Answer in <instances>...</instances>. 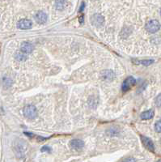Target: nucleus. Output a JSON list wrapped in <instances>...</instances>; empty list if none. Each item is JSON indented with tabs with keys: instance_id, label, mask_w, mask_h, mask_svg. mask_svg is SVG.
I'll list each match as a JSON object with an SVG mask.
<instances>
[{
	"instance_id": "1",
	"label": "nucleus",
	"mask_w": 161,
	"mask_h": 162,
	"mask_svg": "<svg viewBox=\"0 0 161 162\" xmlns=\"http://www.w3.org/2000/svg\"><path fill=\"white\" fill-rule=\"evenodd\" d=\"M24 115L28 119H34L37 116V110L33 105L26 106L24 108Z\"/></svg>"
},
{
	"instance_id": "2",
	"label": "nucleus",
	"mask_w": 161,
	"mask_h": 162,
	"mask_svg": "<svg viewBox=\"0 0 161 162\" xmlns=\"http://www.w3.org/2000/svg\"><path fill=\"white\" fill-rule=\"evenodd\" d=\"M160 22L156 20H151L147 23L146 25V29L147 32H149L150 33H155L158 32L160 29Z\"/></svg>"
},
{
	"instance_id": "3",
	"label": "nucleus",
	"mask_w": 161,
	"mask_h": 162,
	"mask_svg": "<svg viewBox=\"0 0 161 162\" xmlns=\"http://www.w3.org/2000/svg\"><path fill=\"white\" fill-rule=\"evenodd\" d=\"M91 23L96 27H101L105 25V17L101 14H94L91 17Z\"/></svg>"
},
{
	"instance_id": "4",
	"label": "nucleus",
	"mask_w": 161,
	"mask_h": 162,
	"mask_svg": "<svg viewBox=\"0 0 161 162\" xmlns=\"http://www.w3.org/2000/svg\"><path fill=\"white\" fill-rule=\"evenodd\" d=\"M136 84V80L133 76L127 77L124 82L122 83V89L123 92H126L128 90H130L133 86Z\"/></svg>"
},
{
	"instance_id": "5",
	"label": "nucleus",
	"mask_w": 161,
	"mask_h": 162,
	"mask_svg": "<svg viewBox=\"0 0 161 162\" xmlns=\"http://www.w3.org/2000/svg\"><path fill=\"white\" fill-rule=\"evenodd\" d=\"M140 138H141V140H142L143 144L144 145V147L147 149H148L149 151H151V152H154V151H155L154 144H153L152 140H151L150 138L144 136V135H141Z\"/></svg>"
},
{
	"instance_id": "6",
	"label": "nucleus",
	"mask_w": 161,
	"mask_h": 162,
	"mask_svg": "<svg viewBox=\"0 0 161 162\" xmlns=\"http://www.w3.org/2000/svg\"><path fill=\"white\" fill-rule=\"evenodd\" d=\"M33 25V23L30 20L28 19H21L20 20L18 23H17V27L20 29H29L32 28Z\"/></svg>"
},
{
	"instance_id": "7",
	"label": "nucleus",
	"mask_w": 161,
	"mask_h": 162,
	"mask_svg": "<svg viewBox=\"0 0 161 162\" xmlns=\"http://www.w3.org/2000/svg\"><path fill=\"white\" fill-rule=\"evenodd\" d=\"M34 46L32 43L29 42H24L21 44L20 46V51L26 54H29L30 53L33 51Z\"/></svg>"
},
{
	"instance_id": "8",
	"label": "nucleus",
	"mask_w": 161,
	"mask_h": 162,
	"mask_svg": "<svg viewBox=\"0 0 161 162\" xmlns=\"http://www.w3.org/2000/svg\"><path fill=\"white\" fill-rule=\"evenodd\" d=\"M34 19H35V20H36L37 23H38L40 25H43V24H45L47 21L48 16H47L46 13L40 11L38 12H37V14L34 16Z\"/></svg>"
},
{
	"instance_id": "9",
	"label": "nucleus",
	"mask_w": 161,
	"mask_h": 162,
	"mask_svg": "<svg viewBox=\"0 0 161 162\" xmlns=\"http://www.w3.org/2000/svg\"><path fill=\"white\" fill-rule=\"evenodd\" d=\"M71 147L75 150H80L84 147V142L81 140L76 139V140H73L71 141Z\"/></svg>"
},
{
	"instance_id": "10",
	"label": "nucleus",
	"mask_w": 161,
	"mask_h": 162,
	"mask_svg": "<svg viewBox=\"0 0 161 162\" xmlns=\"http://www.w3.org/2000/svg\"><path fill=\"white\" fill-rule=\"evenodd\" d=\"M102 79L105 80L111 81L114 79V73L111 70H105V71H103V73L101 74Z\"/></svg>"
},
{
	"instance_id": "11",
	"label": "nucleus",
	"mask_w": 161,
	"mask_h": 162,
	"mask_svg": "<svg viewBox=\"0 0 161 162\" xmlns=\"http://www.w3.org/2000/svg\"><path fill=\"white\" fill-rule=\"evenodd\" d=\"M155 115V112L154 110H149L147 111H145L143 113H142L141 114V115H140V118H141V119L143 120H149V119H151Z\"/></svg>"
},
{
	"instance_id": "12",
	"label": "nucleus",
	"mask_w": 161,
	"mask_h": 162,
	"mask_svg": "<svg viewBox=\"0 0 161 162\" xmlns=\"http://www.w3.org/2000/svg\"><path fill=\"white\" fill-rule=\"evenodd\" d=\"M67 4V1H64V0H61V1H56L55 2V7L58 10H63Z\"/></svg>"
},
{
	"instance_id": "13",
	"label": "nucleus",
	"mask_w": 161,
	"mask_h": 162,
	"mask_svg": "<svg viewBox=\"0 0 161 162\" xmlns=\"http://www.w3.org/2000/svg\"><path fill=\"white\" fill-rule=\"evenodd\" d=\"M15 57H16V59H17L18 61H24V60L27 59V54L20 51V50L17 52Z\"/></svg>"
},
{
	"instance_id": "14",
	"label": "nucleus",
	"mask_w": 161,
	"mask_h": 162,
	"mask_svg": "<svg viewBox=\"0 0 161 162\" xmlns=\"http://www.w3.org/2000/svg\"><path fill=\"white\" fill-rule=\"evenodd\" d=\"M155 130L158 133H161V120L157 121L155 124Z\"/></svg>"
},
{
	"instance_id": "15",
	"label": "nucleus",
	"mask_w": 161,
	"mask_h": 162,
	"mask_svg": "<svg viewBox=\"0 0 161 162\" xmlns=\"http://www.w3.org/2000/svg\"><path fill=\"white\" fill-rule=\"evenodd\" d=\"M154 63V60H143V61H139V63H141L143 64V65H144V66H149V65H151V63Z\"/></svg>"
},
{
	"instance_id": "16",
	"label": "nucleus",
	"mask_w": 161,
	"mask_h": 162,
	"mask_svg": "<svg viewBox=\"0 0 161 162\" xmlns=\"http://www.w3.org/2000/svg\"><path fill=\"white\" fill-rule=\"evenodd\" d=\"M156 106L157 107H161V94H159L156 98Z\"/></svg>"
},
{
	"instance_id": "17",
	"label": "nucleus",
	"mask_w": 161,
	"mask_h": 162,
	"mask_svg": "<svg viewBox=\"0 0 161 162\" xmlns=\"http://www.w3.org/2000/svg\"><path fill=\"white\" fill-rule=\"evenodd\" d=\"M122 162H136L135 159L133 157H127L124 159Z\"/></svg>"
},
{
	"instance_id": "18",
	"label": "nucleus",
	"mask_w": 161,
	"mask_h": 162,
	"mask_svg": "<svg viewBox=\"0 0 161 162\" xmlns=\"http://www.w3.org/2000/svg\"><path fill=\"white\" fill-rule=\"evenodd\" d=\"M41 152H50L51 151L50 148V147H48V146H44V147H42L41 148Z\"/></svg>"
},
{
	"instance_id": "19",
	"label": "nucleus",
	"mask_w": 161,
	"mask_h": 162,
	"mask_svg": "<svg viewBox=\"0 0 161 162\" xmlns=\"http://www.w3.org/2000/svg\"><path fill=\"white\" fill-rule=\"evenodd\" d=\"M157 162H161V159H160V160H159V161H158Z\"/></svg>"
},
{
	"instance_id": "20",
	"label": "nucleus",
	"mask_w": 161,
	"mask_h": 162,
	"mask_svg": "<svg viewBox=\"0 0 161 162\" xmlns=\"http://www.w3.org/2000/svg\"><path fill=\"white\" fill-rule=\"evenodd\" d=\"M160 16H161V9H160Z\"/></svg>"
}]
</instances>
